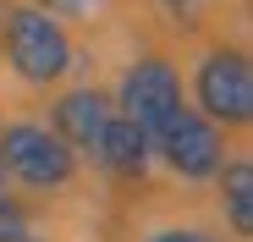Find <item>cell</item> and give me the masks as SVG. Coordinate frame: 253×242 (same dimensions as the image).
<instances>
[{
	"instance_id": "7a4b0ae2",
	"label": "cell",
	"mask_w": 253,
	"mask_h": 242,
	"mask_svg": "<svg viewBox=\"0 0 253 242\" xmlns=\"http://www.w3.org/2000/svg\"><path fill=\"white\" fill-rule=\"evenodd\" d=\"M0 171H11L28 187H61L72 182L77 160L72 149L50 132V127H33V121H17V127L0 132Z\"/></svg>"
},
{
	"instance_id": "277c9868",
	"label": "cell",
	"mask_w": 253,
	"mask_h": 242,
	"mask_svg": "<svg viewBox=\"0 0 253 242\" xmlns=\"http://www.w3.org/2000/svg\"><path fill=\"white\" fill-rule=\"evenodd\" d=\"M198 105L209 121H226V127H242L253 116V72L237 50H215L198 66Z\"/></svg>"
},
{
	"instance_id": "6da1fadb",
	"label": "cell",
	"mask_w": 253,
	"mask_h": 242,
	"mask_svg": "<svg viewBox=\"0 0 253 242\" xmlns=\"http://www.w3.org/2000/svg\"><path fill=\"white\" fill-rule=\"evenodd\" d=\"M0 39H6V55L28 83H55L72 66V44H66L61 22L44 17L39 6H11L0 17Z\"/></svg>"
},
{
	"instance_id": "3957f363",
	"label": "cell",
	"mask_w": 253,
	"mask_h": 242,
	"mask_svg": "<svg viewBox=\"0 0 253 242\" xmlns=\"http://www.w3.org/2000/svg\"><path fill=\"white\" fill-rule=\"evenodd\" d=\"M182 116V83L165 61H138L121 77V121H132L143 138H165V127Z\"/></svg>"
},
{
	"instance_id": "4fadbf2b",
	"label": "cell",
	"mask_w": 253,
	"mask_h": 242,
	"mask_svg": "<svg viewBox=\"0 0 253 242\" xmlns=\"http://www.w3.org/2000/svg\"><path fill=\"white\" fill-rule=\"evenodd\" d=\"M17 242H44V237H33V231H22V237H17Z\"/></svg>"
},
{
	"instance_id": "7c38bea8",
	"label": "cell",
	"mask_w": 253,
	"mask_h": 242,
	"mask_svg": "<svg viewBox=\"0 0 253 242\" xmlns=\"http://www.w3.org/2000/svg\"><path fill=\"white\" fill-rule=\"evenodd\" d=\"M165 6H171V11H193V6H198V0H165Z\"/></svg>"
},
{
	"instance_id": "5bb4252c",
	"label": "cell",
	"mask_w": 253,
	"mask_h": 242,
	"mask_svg": "<svg viewBox=\"0 0 253 242\" xmlns=\"http://www.w3.org/2000/svg\"><path fill=\"white\" fill-rule=\"evenodd\" d=\"M0 193H6V171H0Z\"/></svg>"
},
{
	"instance_id": "ba28073f",
	"label": "cell",
	"mask_w": 253,
	"mask_h": 242,
	"mask_svg": "<svg viewBox=\"0 0 253 242\" xmlns=\"http://www.w3.org/2000/svg\"><path fill=\"white\" fill-rule=\"evenodd\" d=\"M215 176H220V209H226L231 231L248 237L253 231V165L248 160H231V165H220Z\"/></svg>"
},
{
	"instance_id": "5b68a950",
	"label": "cell",
	"mask_w": 253,
	"mask_h": 242,
	"mask_svg": "<svg viewBox=\"0 0 253 242\" xmlns=\"http://www.w3.org/2000/svg\"><path fill=\"white\" fill-rule=\"evenodd\" d=\"M160 154H165V165H171L176 176H187V182H204V176H215V171L226 165L220 132L209 127L204 116H193V110H182V116L171 121V127H165Z\"/></svg>"
},
{
	"instance_id": "8992f818",
	"label": "cell",
	"mask_w": 253,
	"mask_h": 242,
	"mask_svg": "<svg viewBox=\"0 0 253 242\" xmlns=\"http://www.w3.org/2000/svg\"><path fill=\"white\" fill-rule=\"evenodd\" d=\"M105 127H110V99L99 88H77L55 105V138L66 149H99Z\"/></svg>"
},
{
	"instance_id": "8fae6325",
	"label": "cell",
	"mask_w": 253,
	"mask_h": 242,
	"mask_svg": "<svg viewBox=\"0 0 253 242\" xmlns=\"http://www.w3.org/2000/svg\"><path fill=\"white\" fill-rule=\"evenodd\" d=\"M149 242H215L209 231H154Z\"/></svg>"
},
{
	"instance_id": "30bf717a",
	"label": "cell",
	"mask_w": 253,
	"mask_h": 242,
	"mask_svg": "<svg viewBox=\"0 0 253 242\" xmlns=\"http://www.w3.org/2000/svg\"><path fill=\"white\" fill-rule=\"evenodd\" d=\"M99 0H39V11L44 17H83V11H94Z\"/></svg>"
},
{
	"instance_id": "52a82bcc",
	"label": "cell",
	"mask_w": 253,
	"mask_h": 242,
	"mask_svg": "<svg viewBox=\"0 0 253 242\" xmlns=\"http://www.w3.org/2000/svg\"><path fill=\"white\" fill-rule=\"evenodd\" d=\"M94 154L105 160L116 176H143V165H149V138L132 127V121L110 116V127H105V138H99V149H94Z\"/></svg>"
},
{
	"instance_id": "9c48e42d",
	"label": "cell",
	"mask_w": 253,
	"mask_h": 242,
	"mask_svg": "<svg viewBox=\"0 0 253 242\" xmlns=\"http://www.w3.org/2000/svg\"><path fill=\"white\" fill-rule=\"evenodd\" d=\"M22 231H28V220H22V209L11 204L6 193H0V242H17Z\"/></svg>"
}]
</instances>
